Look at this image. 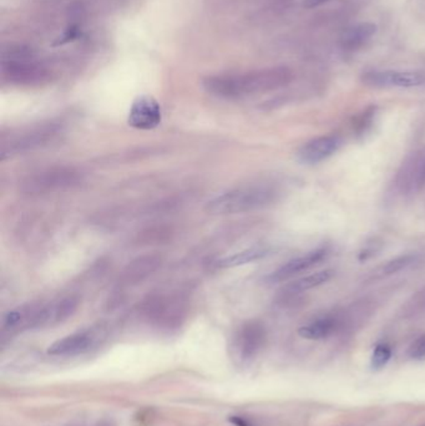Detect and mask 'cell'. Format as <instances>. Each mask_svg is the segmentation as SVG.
Here are the masks:
<instances>
[{"label":"cell","instance_id":"cell-1","mask_svg":"<svg viewBox=\"0 0 425 426\" xmlns=\"http://www.w3.org/2000/svg\"><path fill=\"white\" fill-rule=\"evenodd\" d=\"M293 74L284 67L261 69L244 74L214 75L203 82L209 94L221 99H238L247 95L264 94L284 88L292 82Z\"/></svg>","mask_w":425,"mask_h":426},{"label":"cell","instance_id":"cell-2","mask_svg":"<svg viewBox=\"0 0 425 426\" xmlns=\"http://www.w3.org/2000/svg\"><path fill=\"white\" fill-rule=\"evenodd\" d=\"M279 189L270 183H251L230 189L209 200L206 212L211 215H237L260 210L276 202Z\"/></svg>","mask_w":425,"mask_h":426},{"label":"cell","instance_id":"cell-3","mask_svg":"<svg viewBox=\"0 0 425 426\" xmlns=\"http://www.w3.org/2000/svg\"><path fill=\"white\" fill-rule=\"evenodd\" d=\"M82 182L80 171L73 167H53L41 171L27 177L21 183V189L25 193L41 195L56 191L74 189Z\"/></svg>","mask_w":425,"mask_h":426},{"label":"cell","instance_id":"cell-4","mask_svg":"<svg viewBox=\"0 0 425 426\" xmlns=\"http://www.w3.org/2000/svg\"><path fill=\"white\" fill-rule=\"evenodd\" d=\"M266 343V328L261 322L251 320L238 328L231 339L230 353L233 360L247 363L256 357Z\"/></svg>","mask_w":425,"mask_h":426},{"label":"cell","instance_id":"cell-5","mask_svg":"<svg viewBox=\"0 0 425 426\" xmlns=\"http://www.w3.org/2000/svg\"><path fill=\"white\" fill-rule=\"evenodd\" d=\"M104 339L105 331L102 327L75 331L54 342L47 348V354L53 357H78L94 349Z\"/></svg>","mask_w":425,"mask_h":426},{"label":"cell","instance_id":"cell-6","mask_svg":"<svg viewBox=\"0 0 425 426\" xmlns=\"http://www.w3.org/2000/svg\"><path fill=\"white\" fill-rule=\"evenodd\" d=\"M362 82L374 88H419L425 85V74L420 71L371 70L362 75Z\"/></svg>","mask_w":425,"mask_h":426},{"label":"cell","instance_id":"cell-7","mask_svg":"<svg viewBox=\"0 0 425 426\" xmlns=\"http://www.w3.org/2000/svg\"><path fill=\"white\" fill-rule=\"evenodd\" d=\"M162 120L161 106L149 95L137 96L128 113V122L136 130L156 129Z\"/></svg>","mask_w":425,"mask_h":426},{"label":"cell","instance_id":"cell-8","mask_svg":"<svg viewBox=\"0 0 425 426\" xmlns=\"http://www.w3.org/2000/svg\"><path fill=\"white\" fill-rule=\"evenodd\" d=\"M58 131H59V128L53 123L30 130L19 137L14 139L13 141L4 143L3 150H1V158L5 160L8 156L10 157V156L18 155L29 150L39 147L41 145H45L58 134Z\"/></svg>","mask_w":425,"mask_h":426},{"label":"cell","instance_id":"cell-9","mask_svg":"<svg viewBox=\"0 0 425 426\" xmlns=\"http://www.w3.org/2000/svg\"><path fill=\"white\" fill-rule=\"evenodd\" d=\"M341 146L342 140L338 136H319L302 145L298 150V160L304 165H316L334 155Z\"/></svg>","mask_w":425,"mask_h":426},{"label":"cell","instance_id":"cell-10","mask_svg":"<svg viewBox=\"0 0 425 426\" xmlns=\"http://www.w3.org/2000/svg\"><path fill=\"white\" fill-rule=\"evenodd\" d=\"M327 255H328L327 248L310 250L304 256L290 259L287 263L281 265L278 270L272 272L270 276L267 277V281L271 283H279V282L287 281L298 273L308 271L313 265H316L321 261H323L324 258L327 257Z\"/></svg>","mask_w":425,"mask_h":426},{"label":"cell","instance_id":"cell-11","mask_svg":"<svg viewBox=\"0 0 425 426\" xmlns=\"http://www.w3.org/2000/svg\"><path fill=\"white\" fill-rule=\"evenodd\" d=\"M143 308L150 319L165 327L177 324L183 313V308L179 302H172L162 297L151 298Z\"/></svg>","mask_w":425,"mask_h":426},{"label":"cell","instance_id":"cell-12","mask_svg":"<svg viewBox=\"0 0 425 426\" xmlns=\"http://www.w3.org/2000/svg\"><path fill=\"white\" fill-rule=\"evenodd\" d=\"M162 259L155 255H148L136 258L125 267L120 276V282L125 285L140 283L145 278L151 276L161 265Z\"/></svg>","mask_w":425,"mask_h":426},{"label":"cell","instance_id":"cell-13","mask_svg":"<svg viewBox=\"0 0 425 426\" xmlns=\"http://www.w3.org/2000/svg\"><path fill=\"white\" fill-rule=\"evenodd\" d=\"M3 75L9 82L24 85L41 84L45 82L47 78L44 69L25 62H9L7 65H3Z\"/></svg>","mask_w":425,"mask_h":426},{"label":"cell","instance_id":"cell-14","mask_svg":"<svg viewBox=\"0 0 425 426\" xmlns=\"http://www.w3.org/2000/svg\"><path fill=\"white\" fill-rule=\"evenodd\" d=\"M334 276V272L332 270H324V271L316 272L312 273L310 276L299 278L297 281L287 284L281 292V302L284 300H290L293 298L303 293V292L310 291L316 287H319L322 284L327 283L331 281L332 277Z\"/></svg>","mask_w":425,"mask_h":426},{"label":"cell","instance_id":"cell-15","mask_svg":"<svg viewBox=\"0 0 425 426\" xmlns=\"http://www.w3.org/2000/svg\"><path fill=\"white\" fill-rule=\"evenodd\" d=\"M377 33V25L371 23H362L351 27L342 36V47L345 50H358L363 47L373 35Z\"/></svg>","mask_w":425,"mask_h":426},{"label":"cell","instance_id":"cell-16","mask_svg":"<svg viewBox=\"0 0 425 426\" xmlns=\"http://www.w3.org/2000/svg\"><path fill=\"white\" fill-rule=\"evenodd\" d=\"M338 319L334 317H323L312 322L310 324L303 325L298 329V334L304 339L318 340L327 338L337 328Z\"/></svg>","mask_w":425,"mask_h":426},{"label":"cell","instance_id":"cell-17","mask_svg":"<svg viewBox=\"0 0 425 426\" xmlns=\"http://www.w3.org/2000/svg\"><path fill=\"white\" fill-rule=\"evenodd\" d=\"M267 255H268V250L256 247V248L237 252L229 257L221 258L215 262V265L217 268H233V267H238V265H244V264L256 262L258 259L266 257Z\"/></svg>","mask_w":425,"mask_h":426},{"label":"cell","instance_id":"cell-18","mask_svg":"<svg viewBox=\"0 0 425 426\" xmlns=\"http://www.w3.org/2000/svg\"><path fill=\"white\" fill-rule=\"evenodd\" d=\"M415 255H405V256H399V257L391 259L385 263L380 264L377 267L371 274L369 279L371 281H377V279H383V278L389 277L395 273L403 271L405 268H408L409 265H412L417 261Z\"/></svg>","mask_w":425,"mask_h":426},{"label":"cell","instance_id":"cell-19","mask_svg":"<svg viewBox=\"0 0 425 426\" xmlns=\"http://www.w3.org/2000/svg\"><path fill=\"white\" fill-rule=\"evenodd\" d=\"M391 358V346L388 344H378L374 348V352L371 355V366L376 369H382L388 364Z\"/></svg>","mask_w":425,"mask_h":426},{"label":"cell","instance_id":"cell-20","mask_svg":"<svg viewBox=\"0 0 425 426\" xmlns=\"http://www.w3.org/2000/svg\"><path fill=\"white\" fill-rule=\"evenodd\" d=\"M408 355H409V358L414 359V360H422V359L425 358V335L417 339L409 346Z\"/></svg>","mask_w":425,"mask_h":426},{"label":"cell","instance_id":"cell-21","mask_svg":"<svg viewBox=\"0 0 425 426\" xmlns=\"http://www.w3.org/2000/svg\"><path fill=\"white\" fill-rule=\"evenodd\" d=\"M81 32L80 29L78 25H71V27H69L65 32H64V34L61 35L60 38L58 39V40L55 41L54 47H59V45H65V44H68L70 41H74L75 39H78L79 36H80Z\"/></svg>","mask_w":425,"mask_h":426},{"label":"cell","instance_id":"cell-22","mask_svg":"<svg viewBox=\"0 0 425 426\" xmlns=\"http://www.w3.org/2000/svg\"><path fill=\"white\" fill-rule=\"evenodd\" d=\"M373 116H374V110L371 111H365V114L362 115V117L359 119L358 121V132L362 135L363 132H365L368 128L371 126V122H373Z\"/></svg>","mask_w":425,"mask_h":426},{"label":"cell","instance_id":"cell-23","mask_svg":"<svg viewBox=\"0 0 425 426\" xmlns=\"http://www.w3.org/2000/svg\"><path fill=\"white\" fill-rule=\"evenodd\" d=\"M425 307V289L422 292H419L418 294L415 297H413V300L409 303L411 311H422Z\"/></svg>","mask_w":425,"mask_h":426},{"label":"cell","instance_id":"cell-24","mask_svg":"<svg viewBox=\"0 0 425 426\" xmlns=\"http://www.w3.org/2000/svg\"><path fill=\"white\" fill-rule=\"evenodd\" d=\"M327 1H330V0H304L303 7L308 8V9L319 7V5H322V4L327 3Z\"/></svg>","mask_w":425,"mask_h":426},{"label":"cell","instance_id":"cell-25","mask_svg":"<svg viewBox=\"0 0 425 426\" xmlns=\"http://www.w3.org/2000/svg\"><path fill=\"white\" fill-rule=\"evenodd\" d=\"M418 185L419 187H422V189L425 187V163L423 165L422 171L419 172Z\"/></svg>","mask_w":425,"mask_h":426}]
</instances>
